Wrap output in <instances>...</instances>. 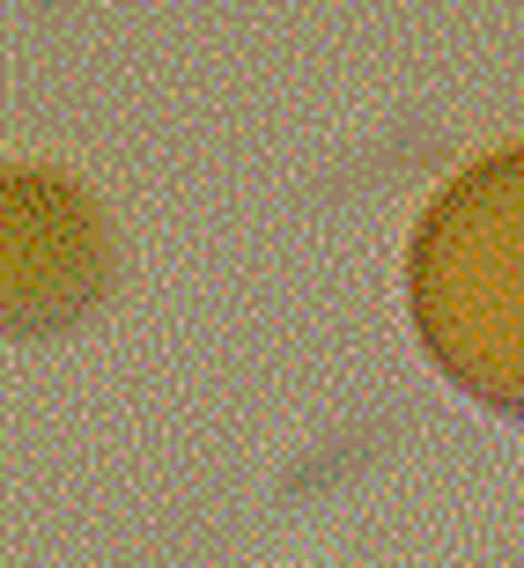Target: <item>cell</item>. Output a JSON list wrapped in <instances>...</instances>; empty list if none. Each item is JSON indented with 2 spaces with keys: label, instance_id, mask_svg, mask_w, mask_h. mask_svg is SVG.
<instances>
[{
  "label": "cell",
  "instance_id": "obj_1",
  "mask_svg": "<svg viewBox=\"0 0 524 568\" xmlns=\"http://www.w3.org/2000/svg\"><path fill=\"white\" fill-rule=\"evenodd\" d=\"M406 311L465 399L524 422V148L458 170L414 222Z\"/></svg>",
  "mask_w": 524,
  "mask_h": 568
}]
</instances>
